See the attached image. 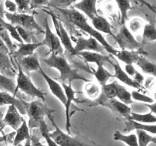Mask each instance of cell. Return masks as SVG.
Listing matches in <instances>:
<instances>
[{
  "mask_svg": "<svg viewBox=\"0 0 156 146\" xmlns=\"http://www.w3.org/2000/svg\"><path fill=\"white\" fill-rule=\"evenodd\" d=\"M59 10L69 21L73 25L77 27L80 30H83L85 33H88L91 36L97 40L102 46L105 48L108 53L111 56H115L116 53L117 52V49L114 48L107 41L104 35L96 30L92 26L90 25L88 22V19L86 17L75 9H57Z\"/></svg>",
  "mask_w": 156,
  "mask_h": 146,
  "instance_id": "cell-1",
  "label": "cell"
},
{
  "mask_svg": "<svg viewBox=\"0 0 156 146\" xmlns=\"http://www.w3.org/2000/svg\"><path fill=\"white\" fill-rule=\"evenodd\" d=\"M41 60L51 68H56L59 72V79L60 83L72 85L74 80H81L85 82H89L88 79L80 75L76 68L72 67L66 59L64 55L50 54L48 58L42 59Z\"/></svg>",
  "mask_w": 156,
  "mask_h": 146,
  "instance_id": "cell-2",
  "label": "cell"
},
{
  "mask_svg": "<svg viewBox=\"0 0 156 146\" xmlns=\"http://www.w3.org/2000/svg\"><path fill=\"white\" fill-rule=\"evenodd\" d=\"M48 119L55 128L53 132H50V135L59 146H103L82 134H76L72 136L70 134L63 132L58 127L53 116H49Z\"/></svg>",
  "mask_w": 156,
  "mask_h": 146,
  "instance_id": "cell-3",
  "label": "cell"
},
{
  "mask_svg": "<svg viewBox=\"0 0 156 146\" xmlns=\"http://www.w3.org/2000/svg\"><path fill=\"white\" fill-rule=\"evenodd\" d=\"M24 108H25L26 114L28 116V122L27 125L30 129L39 128L40 124L43 120H44L45 116H53L54 109L49 107L44 101L40 99L33 100L30 103L24 102Z\"/></svg>",
  "mask_w": 156,
  "mask_h": 146,
  "instance_id": "cell-4",
  "label": "cell"
},
{
  "mask_svg": "<svg viewBox=\"0 0 156 146\" xmlns=\"http://www.w3.org/2000/svg\"><path fill=\"white\" fill-rule=\"evenodd\" d=\"M16 78V88L18 91L24 93L32 97H37V99L45 101L47 93L39 89L35 86L30 79V76L26 74L19 64L18 63V73Z\"/></svg>",
  "mask_w": 156,
  "mask_h": 146,
  "instance_id": "cell-5",
  "label": "cell"
},
{
  "mask_svg": "<svg viewBox=\"0 0 156 146\" xmlns=\"http://www.w3.org/2000/svg\"><path fill=\"white\" fill-rule=\"evenodd\" d=\"M4 15L9 23L13 25L19 26L33 33H44V30L35 21L33 15L27 13H10L8 12H5Z\"/></svg>",
  "mask_w": 156,
  "mask_h": 146,
  "instance_id": "cell-6",
  "label": "cell"
},
{
  "mask_svg": "<svg viewBox=\"0 0 156 146\" xmlns=\"http://www.w3.org/2000/svg\"><path fill=\"white\" fill-rule=\"evenodd\" d=\"M94 103H95V105L103 106L108 108L116 116H119L125 118L126 120L129 118L131 113H132L131 108L129 107V105L122 103L117 98L108 99L102 94H101L98 97V100H95Z\"/></svg>",
  "mask_w": 156,
  "mask_h": 146,
  "instance_id": "cell-7",
  "label": "cell"
},
{
  "mask_svg": "<svg viewBox=\"0 0 156 146\" xmlns=\"http://www.w3.org/2000/svg\"><path fill=\"white\" fill-rule=\"evenodd\" d=\"M121 50H136L141 46V43L136 40L133 34L129 31L128 27L125 24L121 25L120 31L117 34H114L113 36Z\"/></svg>",
  "mask_w": 156,
  "mask_h": 146,
  "instance_id": "cell-8",
  "label": "cell"
},
{
  "mask_svg": "<svg viewBox=\"0 0 156 146\" xmlns=\"http://www.w3.org/2000/svg\"><path fill=\"white\" fill-rule=\"evenodd\" d=\"M44 38L41 42L43 45L50 49L51 54L63 55V47L61 44L59 38L56 33L52 31L48 24L47 18L44 19Z\"/></svg>",
  "mask_w": 156,
  "mask_h": 146,
  "instance_id": "cell-9",
  "label": "cell"
},
{
  "mask_svg": "<svg viewBox=\"0 0 156 146\" xmlns=\"http://www.w3.org/2000/svg\"><path fill=\"white\" fill-rule=\"evenodd\" d=\"M74 48L76 55L79 52L83 51L96 52V53H101L104 55H107L108 53L105 47L92 36H90L89 38H84L79 36L76 40Z\"/></svg>",
  "mask_w": 156,
  "mask_h": 146,
  "instance_id": "cell-10",
  "label": "cell"
},
{
  "mask_svg": "<svg viewBox=\"0 0 156 146\" xmlns=\"http://www.w3.org/2000/svg\"><path fill=\"white\" fill-rule=\"evenodd\" d=\"M62 85V88L64 90V92L66 94V103L64 106L65 107V114H66V129L67 133L70 134L71 131L70 129L72 127L71 124V107L73 108V102H78L80 103V100L79 99L76 98V92L74 89H73L72 85H68V84L65 83H60Z\"/></svg>",
  "mask_w": 156,
  "mask_h": 146,
  "instance_id": "cell-11",
  "label": "cell"
},
{
  "mask_svg": "<svg viewBox=\"0 0 156 146\" xmlns=\"http://www.w3.org/2000/svg\"><path fill=\"white\" fill-rule=\"evenodd\" d=\"M50 15L52 17V19H53V22L55 26V29L56 30V33H57L56 35L59 38V40H60V43L62 44L63 49H65L72 56H76V53L75 51L74 46L73 45L72 40L70 38L68 32H67L66 29L64 27L62 22L58 21L57 18L54 15H53L52 14H50Z\"/></svg>",
  "mask_w": 156,
  "mask_h": 146,
  "instance_id": "cell-12",
  "label": "cell"
},
{
  "mask_svg": "<svg viewBox=\"0 0 156 146\" xmlns=\"http://www.w3.org/2000/svg\"><path fill=\"white\" fill-rule=\"evenodd\" d=\"M39 71L41 74V75L43 76L44 80H45V82H47V85H48L49 87V89H50L52 94L54 95L55 97L63 104V106H65L66 103V94L65 92H64V90L63 88H62L61 84L59 83V82H58L57 81L55 80V79L50 77V76L43 70L42 68H40Z\"/></svg>",
  "mask_w": 156,
  "mask_h": 146,
  "instance_id": "cell-13",
  "label": "cell"
},
{
  "mask_svg": "<svg viewBox=\"0 0 156 146\" xmlns=\"http://www.w3.org/2000/svg\"><path fill=\"white\" fill-rule=\"evenodd\" d=\"M2 120L6 126H9L14 130H16L21 126L24 118L20 113L16 106L14 105H9L8 106L7 112Z\"/></svg>",
  "mask_w": 156,
  "mask_h": 146,
  "instance_id": "cell-14",
  "label": "cell"
},
{
  "mask_svg": "<svg viewBox=\"0 0 156 146\" xmlns=\"http://www.w3.org/2000/svg\"><path fill=\"white\" fill-rule=\"evenodd\" d=\"M110 64L112 65V66L114 67V74L113 75H114V78H115L117 80L120 81V82H122L123 85H127V86L131 87V88H133L137 90L143 89V86L136 83V82L133 80L132 78L129 77V76L126 74V71H124V69L122 68V67L120 66V64H119L118 62H112V61H111V62H110Z\"/></svg>",
  "mask_w": 156,
  "mask_h": 146,
  "instance_id": "cell-15",
  "label": "cell"
},
{
  "mask_svg": "<svg viewBox=\"0 0 156 146\" xmlns=\"http://www.w3.org/2000/svg\"><path fill=\"white\" fill-rule=\"evenodd\" d=\"M97 2L98 0H81L73 5V9L80 12L90 19H92L94 16L98 15L96 7Z\"/></svg>",
  "mask_w": 156,
  "mask_h": 146,
  "instance_id": "cell-16",
  "label": "cell"
},
{
  "mask_svg": "<svg viewBox=\"0 0 156 146\" xmlns=\"http://www.w3.org/2000/svg\"><path fill=\"white\" fill-rule=\"evenodd\" d=\"M24 100L18 98L8 91H0V106L4 105H14L17 107L21 114H26L24 105Z\"/></svg>",
  "mask_w": 156,
  "mask_h": 146,
  "instance_id": "cell-17",
  "label": "cell"
},
{
  "mask_svg": "<svg viewBox=\"0 0 156 146\" xmlns=\"http://www.w3.org/2000/svg\"><path fill=\"white\" fill-rule=\"evenodd\" d=\"M42 46L44 45L41 41L40 42L37 41V42L34 43H19L17 44L18 49L17 50H15L13 53L15 57L18 59H21V58L34 54L35 51Z\"/></svg>",
  "mask_w": 156,
  "mask_h": 146,
  "instance_id": "cell-18",
  "label": "cell"
},
{
  "mask_svg": "<svg viewBox=\"0 0 156 146\" xmlns=\"http://www.w3.org/2000/svg\"><path fill=\"white\" fill-rule=\"evenodd\" d=\"M77 55L82 57L83 60L87 63L93 62V63H95L97 65H104L106 62H109L110 63V62L111 61V59H110V56L96 53V52H79V53H77Z\"/></svg>",
  "mask_w": 156,
  "mask_h": 146,
  "instance_id": "cell-19",
  "label": "cell"
},
{
  "mask_svg": "<svg viewBox=\"0 0 156 146\" xmlns=\"http://www.w3.org/2000/svg\"><path fill=\"white\" fill-rule=\"evenodd\" d=\"M18 63L23 69V71L27 74L30 71H39L41 68V62H40L39 58L36 53L31 55V56H25V57L18 59Z\"/></svg>",
  "mask_w": 156,
  "mask_h": 146,
  "instance_id": "cell-20",
  "label": "cell"
},
{
  "mask_svg": "<svg viewBox=\"0 0 156 146\" xmlns=\"http://www.w3.org/2000/svg\"><path fill=\"white\" fill-rule=\"evenodd\" d=\"M0 73L11 78L17 75V71L12 65L9 54L2 51H0Z\"/></svg>",
  "mask_w": 156,
  "mask_h": 146,
  "instance_id": "cell-21",
  "label": "cell"
},
{
  "mask_svg": "<svg viewBox=\"0 0 156 146\" xmlns=\"http://www.w3.org/2000/svg\"><path fill=\"white\" fill-rule=\"evenodd\" d=\"M91 24H92V27L100 32L101 33H106V34L110 35L111 36H114V33H113L112 28H111V25L110 24L109 21L105 18V17L102 15H97L94 16L92 19H91Z\"/></svg>",
  "mask_w": 156,
  "mask_h": 146,
  "instance_id": "cell-22",
  "label": "cell"
},
{
  "mask_svg": "<svg viewBox=\"0 0 156 146\" xmlns=\"http://www.w3.org/2000/svg\"><path fill=\"white\" fill-rule=\"evenodd\" d=\"M141 53L137 50H117L115 54V57L118 60L124 62L125 64H134L139 59Z\"/></svg>",
  "mask_w": 156,
  "mask_h": 146,
  "instance_id": "cell-23",
  "label": "cell"
},
{
  "mask_svg": "<svg viewBox=\"0 0 156 146\" xmlns=\"http://www.w3.org/2000/svg\"><path fill=\"white\" fill-rule=\"evenodd\" d=\"M29 138H30V129L27 125V122L24 120L21 126L15 130V135L13 138V145L19 146L23 141H26Z\"/></svg>",
  "mask_w": 156,
  "mask_h": 146,
  "instance_id": "cell-24",
  "label": "cell"
},
{
  "mask_svg": "<svg viewBox=\"0 0 156 146\" xmlns=\"http://www.w3.org/2000/svg\"><path fill=\"white\" fill-rule=\"evenodd\" d=\"M140 130L145 131L148 133L156 134V125L154 124H143V123H136L130 120H126V126H125V132H129L132 130Z\"/></svg>",
  "mask_w": 156,
  "mask_h": 146,
  "instance_id": "cell-25",
  "label": "cell"
},
{
  "mask_svg": "<svg viewBox=\"0 0 156 146\" xmlns=\"http://www.w3.org/2000/svg\"><path fill=\"white\" fill-rule=\"evenodd\" d=\"M0 88L8 91L18 98H21L16 88V82L13 78L7 77L2 73H0Z\"/></svg>",
  "mask_w": 156,
  "mask_h": 146,
  "instance_id": "cell-26",
  "label": "cell"
},
{
  "mask_svg": "<svg viewBox=\"0 0 156 146\" xmlns=\"http://www.w3.org/2000/svg\"><path fill=\"white\" fill-rule=\"evenodd\" d=\"M135 64L140 67L143 72L151 75L152 77H155L156 78V63L155 62H151L145 56H140Z\"/></svg>",
  "mask_w": 156,
  "mask_h": 146,
  "instance_id": "cell-27",
  "label": "cell"
},
{
  "mask_svg": "<svg viewBox=\"0 0 156 146\" xmlns=\"http://www.w3.org/2000/svg\"><path fill=\"white\" fill-rule=\"evenodd\" d=\"M92 74L95 77L98 83L101 87L105 86L106 84H108V82L111 78H114L113 74H111L108 70L105 68L104 65H97V69Z\"/></svg>",
  "mask_w": 156,
  "mask_h": 146,
  "instance_id": "cell-28",
  "label": "cell"
},
{
  "mask_svg": "<svg viewBox=\"0 0 156 146\" xmlns=\"http://www.w3.org/2000/svg\"><path fill=\"white\" fill-rule=\"evenodd\" d=\"M114 140L117 141H121L126 144L127 146H139L138 138L136 133L124 135L120 131H116L113 135Z\"/></svg>",
  "mask_w": 156,
  "mask_h": 146,
  "instance_id": "cell-29",
  "label": "cell"
},
{
  "mask_svg": "<svg viewBox=\"0 0 156 146\" xmlns=\"http://www.w3.org/2000/svg\"><path fill=\"white\" fill-rule=\"evenodd\" d=\"M115 4L120 12V25L125 24L128 19V12L132 9L129 0H114Z\"/></svg>",
  "mask_w": 156,
  "mask_h": 146,
  "instance_id": "cell-30",
  "label": "cell"
},
{
  "mask_svg": "<svg viewBox=\"0 0 156 146\" xmlns=\"http://www.w3.org/2000/svg\"><path fill=\"white\" fill-rule=\"evenodd\" d=\"M127 120H133L143 124H153L156 123V116L152 112L147 113H136L132 112Z\"/></svg>",
  "mask_w": 156,
  "mask_h": 146,
  "instance_id": "cell-31",
  "label": "cell"
},
{
  "mask_svg": "<svg viewBox=\"0 0 156 146\" xmlns=\"http://www.w3.org/2000/svg\"><path fill=\"white\" fill-rule=\"evenodd\" d=\"M101 88L94 82H88L84 87V93L87 97L91 100L98 98L101 95Z\"/></svg>",
  "mask_w": 156,
  "mask_h": 146,
  "instance_id": "cell-32",
  "label": "cell"
},
{
  "mask_svg": "<svg viewBox=\"0 0 156 146\" xmlns=\"http://www.w3.org/2000/svg\"><path fill=\"white\" fill-rule=\"evenodd\" d=\"M120 85V84H119L117 81H114L111 83L106 84L105 86L101 87V94L108 99L117 98V94Z\"/></svg>",
  "mask_w": 156,
  "mask_h": 146,
  "instance_id": "cell-33",
  "label": "cell"
},
{
  "mask_svg": "<svg viewBox=\"0 0 156 146\" xmlns=\"http://www.w3.org/2000/svg\"><path fill=\"white\" fill-rule=\"evenodd\" d=\"M4 21L5 20L0 16V37L3 40L5 43L6 44L7 47L9 48L10 53L12 54V53H13L15 50V45H14V43H12L10 36H9V33H8L6 29L5 28Z\"/></svg>",
  "mask_w": 156,
  "mask_h": 146,
  "instance_id": "cell-34",
  "label": "cell"
},
{
  "mask_svg": "<svg viewBox=\"0 0 156 146\" xmlns=\"http://www.w3.org/2000/svg\"><path fill=\"white\" fill-rule=\"evenodd\" d=\"M136 134L137 138H138L139 146H148L150 143H154L156 144V138L152 136L148 132L136 129Z\"/></svg>",
  "mask_w": 156,
  "mask_h": 146,
  "instance_id": "cell-35",
  "label": "cell"
},
{
  "mask_svg": "<svg viewBox=\"0 0 156 146\" xmlns=\"http://www.w3.org/2000/svg\"><path fill=\"white\" fill-rule=\"evenodd\" d=\"M156 40V26L146 24L143 30V42H153Z\"/></svg>",
  "mask_w": 156,
  "mask_h": 146,
  "instance_id": "cell-36",
  "label": "cell"
},
{
  "mask_svg": "<svg viewBox=\"0 0 156 146\" xmlns=\"http://www.w3.org/2000/svg\"><path fill=\"white\" fill-rule=\"evenodd\" d=\"M40 132H41V135L43 138L46 140L47 146H59L56 143V141L52 138V137L50 135V129H49L48 126H47V123H46L45 120H43L39 126Z\"/></svg>",
  "mask_w": 156,
  "mask_h": 146,
  "instance_id": "cell-37",
  "label": "cell"
},
{
  "mask_svg": "<svg viewBox=\"0 0 156 146\" xmlns=\"http://www.w3.org/2000/svg\"><path fill=\"white\" fill-rule=\"evenodd\" d=\"M117 98L122 103H125L126 105H129L133 103V100L131 96V92H129L123 85H120L119 87L118 92L117 94Z\"/></svg>",
  "mask_w": 156,
  "mask_h": 146,
  "instance_id": "cell-38",
  "label": "cell"
},
{
  "mask_svg": "<svg viewBox=\"0 0 156 146\" xmlns=\"http://www.w3.org/2000/svg\"><path fill=\"white\" fill-rule=\"evenodd\" d=\"M144 25V22L141 18H133L132 19L129 20V26L127 27L129 31L133 34V33H139L143 31Z\"/></svg>",
  "mask_w": 156,
  "mask_h": 146,
  "instance_id": "cell-39",
  "label": "cell"
},
{
  "mask_svg": "<svg viewBox=\"0 0 156 146\" xmlns=\"http://www.w3.org/2000/svg\"><path fill=\"white\" fill-rule=\"evenodd\" d=\"M16 27L18 33L19 34L20 37L21 38L22 41L24 43H34L37 42L36 38L34 37L33 32H30L23 27H19V26H15Z\"/></svg>",
  "mask_w": 156,
  "mask_h": 146,
  "instance_id": "cell-40",
  "label": "cell"
},
{
  "mask_svg": "<svg viewBox=\"0 0 156 146\" xmlns=\"http://www.w3.org/2000/svg\"><path fill=\"white\" fill-rule=\"evenodd\" d=\"M76 1L77 0H49L48 4L56 9H65L76 3Z\"/></svg>",
  "mask_w": 156,
  "mask_h": 146,
  "instance_id": "cell-41",
  "label": "cell"
},
{
  "mask_svg": "<svg viewBox=\"0 0 156 146\" xmlns=\"http://www.w3.org/2000/svg\"><path fill=\"white\" fill-rule=\"evenodd\" d=\"M131 96H132L133 100H135V101L142 102V103H152L155 102V100L152 97L146 95L143 93L139 92L138 91H132Z\"/></svg>",
  "mask_w": 156,
  "mask_h": 146,
  "instance_id": "cell-42",
  "label": "cell"
},
{
  "mask_svg": "<svg viewBox=\"0 0 156 146\" xmlns=\"http://www.w3.org/2000/svg\"><path fill=\"white\" fill-rule=\"evenodd\" d=\"M4 27L6 29V30H7L8 33L10 36V37H12L13 39H15L18 43H24L22 41V40H21V38L20 37L19 34L18 33V30L16 29V27L15 25L4 21Z\"/></svg>",
  "mask_w": 156,
  "mask_h": 146,
  "instance_id": "cell-43",
  "label": "cell"
},
{
  "mask_svg": "<svg viewBox=\"0 0 156 146\" xmlns=\"http://www.w3.org/2000/svg\"><path fill=\"white\" fill-rule=\"evenodd\" d=\"M18 13H27L30 10V0H15Z\"/></svg>",
  "mask_w": 156,
  "mask_h": 146,
  "instance_id": "cell-44",
  "label": "cell"
},
{
  "mask_svg": "<svg viewBox=\"0 0 156 146\" xmlns=\"http://www.w3.org/2000/svg\"><path fill=\"white\" fill-rule=\"evenodd\" d=\"M104 9H105V12L109 15H115L116 12H117L115 5L111 0H108L104 3Z\"/></svg>",
  "mask_w": 156,
  "mask_h": 146,
  "instance_id": "cell-45",
  "label": "cell"
},
{
  "mask_svg": "<svg viewBox=\"0 0 156 146\" xmlns=\"http://www.w3.org/2000/svg\"><path fill=\"white\" fill-rule=\"evenodd\" d=\"M5 7L8 12L10 13H17L18 12V7L15 4V2H12V0H5Z\"/></svg>",
  "mask_w": 156,
  "mask_h": 146,
  "instance_id": "cell-46",
  "label": "cell"
},
{
  "mask_svg": "<svg viewBox=\"0 0 156 146\" xmlns=\"http://www.w3.org/2000/svg\"><path fill=\"white\" fill-rule=\"evenodd\" d=\"M48 2L49 0H30V7L37 9L48 4Z\"/></svg>",
  "mask_w": 156,
  "mask_h": 146,
  "instance_id": "cell-47",
  "label": "cell"
},
{
  "mask_svg": "<svg viewBox=\"0 0 156 146\" xmlns=\"http://www.w3.org/2000/svg\"><path fill=\"white\" fill-rule=\"evenodd\" d=\"M30 145L31 146H45L40 141V136L36 131V134L30 135Z\"/></svg>",
  "mask_w": 156,
  "mask_h": 146,
  "instance_id": "cell-48",
  "label": "cell"
},
{
  "mask_svg": "<svg viewBox=\"0 0 156 146\" xmlns=\"http://www.w3.org/2000/svg\"><path fill=\"white\" fill-rule=\"evenodd\" d=\"M124 71H126V73L129 76V77L133 78L137 70L136 69V68L134 67L133 64H125Z\"/></svg>",
  "mask_w": 156,
  "mask_h": 146,
  "instance_id": "cell-49",
  "label": "cell"
},
{
  "mask_svg": "<svg viewBox=\"0 0 156 146\" xmlns=\"http://www.w3.org/2000/svg\"><path fill=\"white\" fill-rule=\"evenodd\" d=\"M132 78H133V80L136 82V83L138 84V85H141V86H143V83H144L145 78H144V76L141 74V73L139 72L138 71H136L135 75H134L133 77Z\"/></svg>",
  "mask_w": 156,
  "mask_h": 146,
  "instance_id": "cell-50",
  "label": "cell"
},
{
  "mask_svg": "<svg viewBox=\"0 0 156 146\" xmlns=\"http://www.w3.org/2000/svg\"><path fill=\"white\" fill-rule=\"evenodd\" d=\"M155 79L154 78V77H149L144 81V83L143 85L147 89H152L155 87Z\"/></svg>",
  "mask_w": 156,
  "mask_h": 146,
  "instance_id": "cell-51",
  "label": "cell"
},
{
  "mask_svg": "<svg viewBox=\"0 0 156 146\" xmlns=\"http://www.w3.org/2000/svg\"><path fill=\"white\" fill-rule=\"evenodd\" d=\"M0 51H2L4 53H9L10 54V51H9V48L7 47L6 44L5 43V42L3 41V40L0 37Z\"/></svg>",
  "mask_w": 156,
  "mask_h": 146,
  "instance_id": "cell-52",
  "label": "cell"
},
{
  "mask_svg": "<svg viewBox=\"0 0 156 146\" xmlns=\"http://www.w3.org/2000/svg\"><path fill=\"white\" fill-rule=\"evenodd\" d=\"M145 105L150 109V112H152L156 116V102L152 103H145Z\"/></svg>",
  "mask_w": 156,
  "mask_h": 146,
  "instance_id": "cell-53",
  "label": "cell"
},
{
  "mask_svg": "<svg viewBox=\"0 0 156 146\" xmlns=\"http://www.w3.org/2000/svg\"><path fill=\"white\" fill-rule=\"evenodd\" d=\"M136 1H138V2H140V3H142V4H143V5H145L146 6H147L148 8H149V9H150L151 11H152V12H155V13H156V10H155V9L154 7H152V5L151 4H149V2H147L146 1V0H136Z\"/></svg>",
  "mask_w": 156,
  "mask_h": 146,
  "instance_id": "cell-54",
  "label": "cell"
},
{
  "mask_svg": "<svg viewBox=\"0 0 156 146\" xmlns=\"http://www.w3.org/2000/svg\"><path fill=\"white\" fill-rule=\"evenodd\" d=\"M2 117L0 116V133H1L2 132V130L4 129V128L5 127L6 125L5 124V123L3 122V120H2Z\"/></svg>",
  "mask_w": 156,
  "mask_h": 146,
  "instance_id": "cell-55",
  "label": "cell"
},
{
  "mask_svg": "<svg viewBox=\"0 0 156 146\" xmlns=\"http://www.w3.org/2000/svg\"><path fill=\"white\" fill-rule=\"evenodd\" d=\"M22 146H31V145H30V138L26 140L25 144H24V145H22Z\"/></svg>",
  "mask_w": 156,
  "mask_h": 146,
  "instance_id": "cell-56",
  "label": "cell"
},
{
  "mask_svg": "<svg viewBox=\"0 0 156 146\" xmlns=\"http://www.w3.org/2000/svg\"><path fill=\"white\" fill-rule=\"evenodd\" d=\"M154 100H156V92L154 94Z\"/></svg>",
  "mask_w": 156,
  "mask_h": 146,
  "instance_id": "cell-57",
  "label": "cell"
},
{
  "mask_svg": "<svg viewBox=\"0 0 156 146\" xmlns=\"http://www.w3.org/2000/svg\"><path fill=\"white\" fill-rule=\"evenodd\" d=\"M155 14H156V13H155Z\"/></svg>",
  "mask_w": 156,
  "mask_h": 146,
  "instance_id": "cell-58",
  "label": "cell"
}]
</instances>
